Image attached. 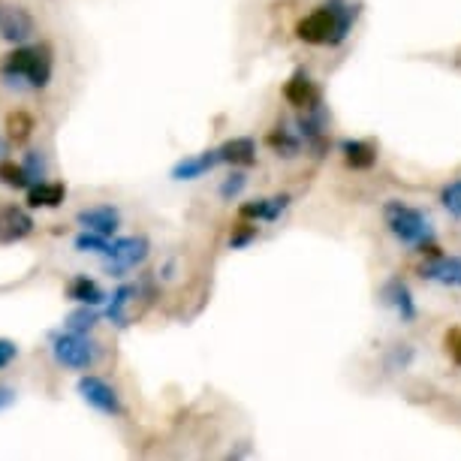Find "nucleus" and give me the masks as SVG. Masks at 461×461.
I'll return each mask as SVG.
<instances>
[{
    "instance_id": "nucleus-28",
    "label": "nucleus",
    "mask_w": 461,
    "mask_h": 461,
    "mask_svg": "<svg viewBox=\"0 0 461 461\" xmlns=\"http://www.w3.org/2000/svg\"><path fill=\"white\" fill-rule=\"evenodd\" d=\"M76 250H79V254H106V250H109V239L100 236V232L82 230V236H76Z\"/></svg>"
},
{
    "instance_id": "nucleus-21",
    "label": "nucleus",
    "mask_w": 461,
    "mask_h": 461,
    "mask_svg": "<svg viewBox=\"0 0 461 461\" xmlns=\"http://www.w3.org/2000/svg\"><path fill=\"white\" fill-rule=\"evenodd\" d=\"M136 295H139V293H136V286H133V284H124V286H118V290L112 293V302H109V311H106L112 323L121 326V329H124V326L130 323V314H127V311H130V304H133Z\"/></svg>"
},
{
    "instance_id": "nucleus-5",
    "label": "nucleus",
    "mask_w": 461,
    "mask_h": 461,
    "mask_svg": "<svg viewBox=\"0 0 461 461\" xmlns=\"http://www.w3.org/2000/svg\"><path fill=\"white\" fill-rule=\"evenodd\" d=\"M151 254V241L145 236H127V239H115L109 245V250L103 254V266L112 277H124L130 268H139Z\"/></svg>"
},
{
    "instance_id": "nucleus-18",
    "label": "nucleus",
    "mask_w": 461,
    "mask_h": 461,
    "mask_svg": "<svg viewBox=\"0 0 461 461\" xmlns=\"http://www.w3.org/2000/svg\"><path fill=\"white\" fill-rule=\"evenodd\" d=\"M217 154H221V163L226 167H254L257 163V142L250 136H236V139H226V142L217 148Z\"/></svg>"
},
{
    "instance_id": "nucleus-4",
    "label": "nucleus",
    "mask_w": 461,
    "mask_h": 461,
    "mask_svg": "<svg viewBox=\"0 0 461 461\" xmlns=\"http://www.w3.org/2000/svg\"><path fill=\"white\" fill-rule=\"evenodd\" d=\"M51 353H55L58 365H64V368L91 371L100 359V344H94L85 332H69L67 329V335H55Z\"/></svg>"
},
{
    "instance_id": "nucleus-31",
    "label": "nucleus",
    "mask_w": 461,
    "mask_h": 461,
    "mask_svg": "<svg viewBox=\"0 0 461 461\" xmlns=\"http://www.w3.org/2000/svg\"><path fill=\"white\" fill-rule=\"evenodd\" d=\"M15 356H19V347H15V341H10V338H0V368H6Z\"/></svg>"
},
{
    "instance_id": "nucleus-14",
    "label": "nucleus",
    "mask_w": 461,
    "mask_h": 461,
    "mask_svg": "<svg viewBox=\"0 0 461 461\" xmlns=\"http://www.w3.org/2000/svg\"><path fill=\"white\" fill-rule=\"evenodd\" d=\"M76 223H79L82 230H88V232H100V236L112 239L118 232V226H121V212L115 205L82 208V212L76 214Z\"/></svg>"
},
{
    "instance_id": "nucleus-13",
    "label": "nucleus",
    "mask_w": 461,
    "mask_h": 461,
    "mask_svg": "<svg viewBox=\"0 0 461 461\" xmlns=\"http://www.w3.org/2000/svg\"><path fill=\"white\" fill-rule=\"evenodd\" d=\"M338 154H341L344 167L353 169V172L374 169V167H377V158H380L377 145L368 142V139H353V136H347V139L338 142Z\"/></svg>"
},
{
    "instance_id": "nucleus-7",
    "label": "nucleus",
    "mask_w": 461,
    "mask_h": 461,
    "mask_svg": "<svg viewBox=\"0 0 461 461\" xmlns=\"http://www.w3.org/2000/svg\"><path fill=\"white\" fill-rule=\"evenodd\" d=\"M79 395L85 404H91L94 411L106 413V416H121L124 413V404H121L118 389L106 383L103 377H94V374H85L79 380Z\"/></svg>"
},
{
    "instance_id": "nucleus-8",
    "label": "nucleus",
    "mask_w": 461,
    "mask_h": 461,
    "mask_svg": "<svg viewBox=\"0 0 461 461\" xmlns=\"http://www.w3.org/2000/svg\"><path fill=\"white\" fill-rule=\"evenodd\" d=\"M380 299L398 317V323L411 326V323H416V317H420V304H416L413 290L407 286L404 277H389L380 290Z\"/></svg>"
},
{
    "instance_id": "nucleus-20",
    "label": "nucleus",
    "mask_w": 461,
    "mask_h": 461,
    "mask_svg": "<svg viewBox=\"0 0 461 461\" xmlns=\"http://www.w3.org/2000/svg\"><path fill=\"white\" fill-rule=\"evenodd\" d=\"M67 295L73 302H79V304H91V308H97V304L106 302V293H103V286L97 281H91L88 275L73 277L69 286H67Z\"/></svg>"
},
{
    "instance_id": "nucleus-12",
    "label": "nucleus",
    "mask_w": 461,
    "mask_h": 461,
    "mask_svg": "<svg viewBox=\"0 0 461 461\" xmlns=\"http://www.w3.org/2000/svg\"><path fill=\"white\" fill-rule=\"evenodd\" d=\"M266 142L275 151V158H281V160H295V158H302V154L308 151V148H304L302 133L295 130V121H293V124H290V121H277V124L268 130Z\"/></svg>"
},
{
    "instance_id": "nucleus-25",
    "label": "nucleus",
    "mask_w": 461,
    "mask_h": 461,
    "mask_svg": "<svg viewBox=\"0 0 461 461\" xmlns=\"http://www.w3.org/2000/svg\"><path fill=\"white\" fill-rule=\"evenodd\" d=\"M245 187H248V176L239 167H232V172L221 181V187H217V194H221L223 203H232V199H239L245 194Z\"/></svg>"
},
{
    "instance_id": "nucleus-23",
    "label": "nucleus",
    "mask_w": 461,
    "mask_h": 461,
    "mask_svg": "<svg viewBox=\"0 0 461 461\" xmlns=\"http://www.w3.org/2000/svg\"><path fill=\"white\" fill-rule=\"evenodd\" d=\"M438 203H440V208H443V212H447L449 217H456V221H461V178H452V181H447V185L440 187Z\"/></svg>"
},
{
    "instance_id": "nucleus-29",
    "label": "nucleus",
    "mask_w": 461,
    "mask_h": 461,
    "mask_svg": "<svg viewBox=\"0 0 461 461\" xmlns=\"http://www.w3.org/2000/svg\"><path fill=\"white\" fill-rule=\"evenodd\" d=\"M24 172H28V178H31V185H40L42 178H46V158H42L40 151H28L24 154Z\"/></svg>"
},
{
    "instance_id": "nucleus-11",
    "label": "nucleus",
    "mask_w": 461,
    "mask_h": 461,
    "mask_svg": "<svg viewBox=\"0 0 461 461\" xmlns=\"http://www.w3.org/2000/svg\"><path fill=\"white\" fill-rule=\"evenodd\" d=\"M284 100L290 103L293 109H311V106H320L323 103V94H320L317 82L311 79L308 69H295L290 79L284 82Z\"/></svg>"
},
{
    "instance_id": "nucleus-26",
    "label": "nucleus",
    "mask_w": 461,
    "mask_h": 461,
    "mask_svg": "<svg viewBox=\"0 0 461 461\" xmlns=\"http://www.w3.org/2000/svg\"><path fill=\"white\" fill-rule=\"evenodd\" d=\"M69 332H85L88 335L94 326H97V311L91 308V304H82V308H76L73 314H67V323H64Z\"/></svg>"
},
{
    "instance_id": "nucleus-2",
    "label": "nucleus",
    "mask_w": 461,
    "mask_h": 461,
    "mask_svg": "<svg viewBox=\"0 0 461 461\" xmlns=\"http://www.w3.org/2000/svg\"><path fill=\"white\" fill-rule=\"evenodd\" d=\"M383 226H386V232L395 239V245L413 250V254H422V257L440 254L431 217L425 214L422 208L404 203V199H389V203L383 205Z\"/></svg>"
},
{
    "instance_id": "nucleus-27",
    "label": "nucleus",
    "mask_w": 461,
    "mask_h": 461,
    "mask_svg": "<svg viewBox=\"0 0 461 461\" xmlns=\"http://www.w3.org/2000/svg\"><path fill=\"white\" fill-rule=\"evenodd\" d=\"M0 185L22 190V187H31V178H28V172H24L22 163L0 160Z\"/></svg>"
},
{
    "instance_id": "nucleus-30",
    "label": "nucleus",
    "mask_w": 461,
    "mask_h": 461,
    "mask_svg": "<svg viewBox=\"0 0 461 461\" xmlns=\"http://www.w3.org/2000/svg\"><path fill=\"white\" fill-rule=\"evenodd\" d=\"M443 344H447L449 359L456 362V365H461V329H452V332H447Z\"/></svg>"
},
{
    "instance_id": "nucleus-22",
    "label": "nucleus",
    "mask_w": 461,
    "mask_h": 461,
    "mask_svg": "<svg viewBox=\"0 0 461 461\" xmlns=\"http://www.w3.org/2000/svg\"><path fill=\"white\" fill-rule=\"evenodd\" d=\"M33 133V118L28 115V112H22V109H15L6 115V139L15 145H24L31 139Z\"/></svg>"
},
{
    "instance_id": "nucleus-1",
    "label": "nucleus",
    "mask_w": 461,
    "mask_h": 461,
    "mask_svg": "<svg viewBox=\"0 0 461 461\" xmlns=\"http://www.w3.org/2000/svg\"><path fill=\"white\" fill-rule=\"evenodd\" d=\"M359 13L356 0H320L314 10L295 22V40L317 49H338L350 40Z\"/></svg>"
},
{
    "instance_id": "nucleus-17",
    "label": "nucleus",
    "mask_w": 461,
    "mask_h": 461,
    "mask_svg": "<svg viewBox=\"0 0 461 461\" xmlns=\"http://www.w3.org/2000/svg\"><path fill=\"white\" fill-rule=\"evenodd\" d=\"M214 167H221V154H217V148H212V151L190 154V158L178 160L176 167H172V178L176 181H196V178H203L205 172H212Z\"/></svg>"
},
{
    "instance_id": "nucleus-9",
    "label": "nucleus",
    "mask_w": 461,
    "mask_h": 461,
    "mask_svg": "<svg viewBox=\"0 0 461 461\" xmlns=\"http://www.w3.org/2000/svg\"><path fill=\"white\" fill-rule=\"evenodd\" d=\"M295 130L302 133L304 148L320 158V154L326 151V136H329V115H326L323 103H320V106H311V109H302L299 118H295Z\"/></svg>"
},
{
    "instance_id": "nucleus-15",
    "label": "nucleus",
    "mask_w": 461,
    "mask_h": 461,
    "mask_svg": "<svg viewBox=\"0 0 461 461\" xmlns=\"http://www.w3.org/2000/svg\"><path fill=\"white\" fill-rule=\"evenodd\" d=\"M33 232V217L19 205L0 208V245H15Z\"/></svg>"
},
{
    "instance_id": "nucleus-32",
    "label": "nucleus",
    "mask_w": 461,
    "mask_h": 461,
    "mask_svg": "<svg viewBox=\"0 0 461 461\" xmlns=\"http://www.w3.org/2000/svg\"><path fill=\"white\" fill-rule=\"evenodd\" d=\"M13 404H15V389L0 383V411H6V407H13Z\"/></svg>"
},
{
    "instance_id": "nucleus-16",
    "label": "nucleus",
    "mask_w": 461,
    "mask_h": 461,
    "mask_svg": "<svg viewBox=\"0 0 461 461\" xmlns=\"http://www.w3.org/2000/svg\"><path fill=\"white\" fill-rule=\"evenodd\" d=\"M0 37L10 42H28L33 37V19L22 6H0Z\"/></svg>"
},
{
    "instance_id": "nucleus-3",
    "label": "nucleus",
    "mask_w": 461,
    "mask_h": 461,
    "mask_svg": "<svg viewBox=\"0 0 461 461\" xmlns=\"http://www.w3.org/2000/svg\"><path fill=\"white\" fill-rule=\"evenodd\" d=\"M0 76L6 79L10 88H33L42 91L51 82V49L42 46H19L10 51L0 67Z\"/></svg>"
},
{
    "instance_id": "nucleus-24",
    "label": "nucleus",
    "mask_w": 461,
    "mask_h": 461,
    "mask_svg": "<svg viewBox=\"0 0 461 461\" xmlns=\"http://www.w3.org/2000/svg\"><path fill=\"white\" fill-rule=\"evenodd\" d=\"M259 239V226L254 223V221H241L232 226V232H230V248L232 250H245V248H250L254 241Z\"/></svg>"
},
{
    "instance_id": "nucleus-6",
    "label": "nucleus",
    "mask_w": 461,
    "mask_h": 461,
    "mask_svg": "<svg viewBox=\"0 0 461 461\" xmlns=\"http://www.w3.org/2000/svg\"><path fill=\"white\" fill-rule=\"evenodd\" d=\"M416 275L443 290H461V254H434L416 268Z\"/></svg>"
},
{
    "instance_id": "nucleus-33",
    "label": "nucleus",
    "mask_w": 461,
    "mask_h": 461,
    "mask_svg": "<svg viewBox=\"0 0 461 461\" xmlns=\"http://www.w3.org/2000/svg\"><path fill=\"white\" fill-rule=\"evenodd\" d=\"M6 151V145H4V139H0V154H4Z\"/></svg>"
},
{
    "instance_id": "nucleus-19",
    "label": "nucleus",
    "mask_w": 461,
    "mask_h": 461,
    "mask_svg": "<svg viewBox=\"0 0 461 461\" xmlns=\"http://www.w3.org/2000/svg\"><path fill=\"white\" fill-rule=\"evenodd\" d=\"M64 199H67V187L60 181H40V185H31L28 190L31 208H58L64 205Z\"/></svg>"
},
{
    "instance_id": "nucleus-10",
    "label": "nucleus",
    "mask_w": 461,
    "mask_h": 461,
    "mask_svg": "<svg viewBox=\"0 0 461 461\" xmlns=\"http://www.w3.org/2000/svg\"><path fill=\"white\" fill-rule=\"evenodd\" d=\"M293 205V194H275V196H259V199H250V203H241L239 208V217L245 221H254V223H275L290 212Z\"/></svg>"
}]
</instances>
